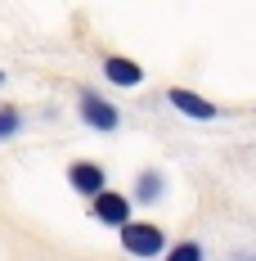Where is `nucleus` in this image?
Returning <instances> with one entry per match:
<instances>
[{"mask_svg": "<svg viewBox=\"0 0 256 261\" xmlns=\"http://www.w3.org/2000/svg\"><path fill=\"white\" fill-rule=\"evenodd\" d=\"M122 248H126L130 257H157V252H166V239L149 221H130L126 230H122Z\"/></svg>", "mask_w": 256, "mask_h": 261, "instance_id": "obj_1", "label": "nucleus"}, {"mask_svg": "<svg viewBox=\"0 0 256 261\" xmlns=\"http://www.w3.org/2000/svg\"><path fill=\"white\" fill-rule=\"evenodd\" d=\"M90 216L103 221V225H117V230H126L130 225V198L126 194H112V189H103L99 198L90 203Z\"/></svg>", "mask_w": 256, "mask_h": 261, "instance_id": "obj_2", "label": "nucleus"}, {"mask_svg": "<svg viewBox=\"0 0 256 261\" xmlns=\"http://www.w3.org/2000/svg\"><path fill=\"white\" fill-rule=\"evenodd\" d=\"M81 122H86V126H95V130H117L122 117H117V108L108 104V99H99V95H90V90H86V95H81Z\"/></svg>", "mask_w": 256, "mask_h": 261, "instance_id": "obj_3", "label": "nucleus"}, {"mask_svg": "<svg viewBox=\"0 0 256 261\" xmlns=\"http://www.w3.org/2000/svg\"><path fill=\"white\" fill-rule=\"evenodd\" d=\"M166 99H171V108H180L184 117H198V122H211L220 108L211 104V99H203V95H193V90H184V86H171L166 90Z\"/></svg>", "mask_w": 256, "mask_h": 261, "instance_id": "obj_4", "label": "nucleus"}, {"mask_svg": "<svg viewBox=\"0 0 256 261\" xmlns=\"http://www.w3.org/2000/svg\"><path fill=\"white\" fill-rule=\"evenodd\" d=\"M68 180H72L77 194H86V198L95 203V198L103 194V180H108V176H103L99 162H72V167H68Z\"/></svg>", "mask_w": 256, "mask_h": 261, "instance_id": "obj_5", "label": "nucleus"}, {"mask_svg": "<svg viewBox=\"0 0 256 261\" xmlns=\"http://www.w3.org/2000/svg\"><path fill=\"white\" fill-rule=\"evenodd\" d=\"M103 77L112 81V86H139V81H144V68H139L135 59L112 54V59H103Z\"/></svg>", "mask_w": 256, "mask_h": 261, "instance_id": "obj_6", "label": "nucleus"}, {"mask_svg": "<svg viewBox=\"0 0 256 261\" xmlns=\"http://www.w3.org/2000/svg\"><path fill=\"white\" fill-rule=\"evenodd\" d=\"M135 194H139V203H153L157 194H162V176H157V171H144V176H139V189H135Z\"/></svg>", "mask_w": 256, "mask_h": 261, "instance_id": "obj_7", "label": "nucleus"}, {"mask_svg": "<svg viewBox=\"0 0 256 261\" xmlns=\"http://www.w3.org/2000/svg\"><path fill=\"white\" fill-rule=\"evenodd\" d=\"M166 261H203V248H198V243H176V248L166 252Z\"/></svg>", "mask_w": 256, "mask_h": 261, "instance_id": "obj_8", "label": "nucleus"}, {"mask_svg": "<svg viewBox=\"0 0 256 261\" xmlns=\"http://www.w3.org/2000/svg\"><path fill=\"white\" fill-rule=\"evenodd\" d=\"M18 126H23V117H18V108H0V140H5V135H14Z\"/></svg>", "mask_w": 256, "mask_h": 261, "instance_id": "obj_9", "label": "nucleus"}, {"mask_svg": "<svg viewBox=\"0 0 256 261\" xmlns=\"http://www.w3.org/2000/svg\"><path fill=\"white\" fill-rule=\"evenodd\" d=\"M0 81H5V72H0Z\"/></svg>", "mask_w": 256, "mask_h": 261, "instance_id": "obj_10", "label": "nucleus"}]
</instances>
